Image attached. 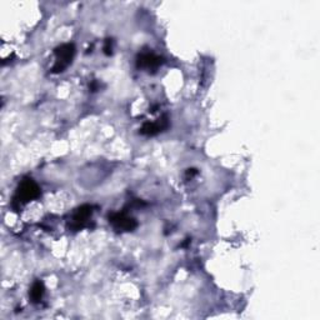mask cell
Instances as JSON below:
<instances>
[{
	"instance_id": "1",
	"label": "cell",
	"mask_w": 320,
	"mask_h": 320,
	"mask_svg": "<svg viewBox=\"0 0 320 320\" xmlns=\"http://www.w3.org/2000/svg\"><path fill=\"white\" fill-rule=\"evenodd\" d=\"M40 195L39 187L31 179H25L21 182L17 190L14 200L19 204H25L28 201L34 200Z\"/></svg>"
},
{
	"instance_id": "2",
	"label": "cell",
	"mask_w": 320,
	"mask_h": 320,
	"mask_svg": "<svg viewBox=\"0 0 320 320\" xmlns=\"http://www.w3.org/2000/svg\"><path fill=\"white\" fill-rule=\"evenodd\" d=\"M75 48L73 44H63L55 49V65L53 66L54 73L63 72L69 64L72 63L73 58H74Z\"/></svg>"
},
{
	"instance_id": "3",
	"label": "cell",
	"mask_w": 320,
	"mask_h": 320,
	"mask_svg": "<svg viewBox=\"0 0 320 320\" xmlns=\"http://www.w3.org/2000/svg\"><path fill=\"white\" fill-rule=\"evenodd\" d=\"M109 222L117 230L131 231L136 228V222L133 218L128 217L125 213H113L109 215Z\"/></svg>"
},
{
	"instance_id": "4",
	"label": "cell",
	"mask_w": 320,
	"mask_h": 320,
	"mask_svg": "<svg viewBox=\"0 0 320 320\" xmlns=\"http://www.w3.org/2000/svg\"><path fill=\"white\" fill-rule=\"evenodd\" d=\"M91 206L90 205H83L80 206L79 209H77L74 215H73V222H72V227L74 229H82L85 225L88 224V220L91 217Z\"/></svg>"
},
{
	"instance_id": "5",
	"label": "cell",
	"mask_w": 320,
	"mask_h": 320,
	"mask_svg": "<svg viewBox=\"0 0 320 320\" xmlns=\"http://www.w3.org/2000/svg\"><path fill=\"white\" fill-rule=\"evenodd\" d=\"M161 63H163V59L152 53L140 54L138 56V61H136L139 68L145 69H157Z\"/></svg>"
},
{
	"instance_id": "6",
	"label": "cell",
	"mask_w": 320,
	"mask_h": 320,
	"mask_svg": "<svg viewBox=\"0 0 320 320\" xmlns=\"http://www.w3.org/2000/svg\"><path fill=\"white\" fill-rule=\"evenodd\" d=\"M168 126V120H166V117H163L161 119H159V122L157 123H145L144 125L141 126L140 133L144 134V135H157L158 133H160L163 129H165Z\"/></svg>"
},
{
	"instance_id": "7",
	"label": "cell",
	"mask_w": 320,
	"mask_h": 320,
	"mask_svg": "<svg viewBox=\"0 0 320 320\" xmlns=\"http://www.w3.org/2000/svg\"><path fill=\"white\" fill-rule=\"evenodd\" d=\"M29 295H30L31 300H33L34 303L40 302V299H42L43 295H44V285H43L42 281H35V283L33 284Z\"/></svg>"
},
{
	"instance_id": "8",
	"label": "cell",
	"mask_w": 320,
	"mask_h": 320,
	"mask_svg": "<svg viewBox=\"0 0 320 320\" xmlns=\"http://www.w3.org/2000/svg\"><path fill=\"white\" fill-rule=\"evenodd\" d=\"M104 53L106 55H110L113 53V40L112 39H106L105 45H104Z\"/></svg>"
},
{
	"instance_id": "9",
	"label": "cell",
	"mask_w": 320,
	"mask_h": 320,
	"mask_svg": "<svg viewBox=\"0 0 320 320\" xmlns=\"http://www.w3.org/2000/svg\"><path fill=\"white\" fill-rule=\"evenodd\" d=\"M196 174H198V170H196V169H188L187 170V176H190V178H193Z\"/></svg>"
}]
</instances>
